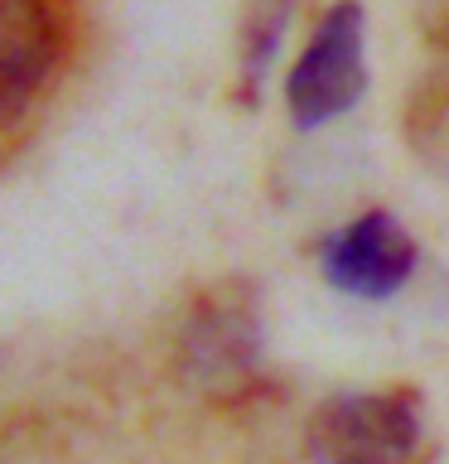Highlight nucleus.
<instances>
[{"label": "nucleus", "instance_id": "obj_5", "mask_svg": "<svg viewBox=\"0 0 449 464\" xmlns=\"http://www.w3.org/2000/svg\"><path fill=\"white\" fill-rule=\"evenodd\" d=\"M261 334L246 304L237 300H208L198 304L194 324L184 334V372L203 392H232L256 372Z\"/></svg>", "mask_w": 449, "mask_h": 464}, {"label": "nucleus", "instance_id": "obj_1", "mask_svg": "<svg viewBox=\"0 0 449 464\" xmlns=\"http://www.w3.org/2000/svg\"><path fill=\"white\" fill-rule=\"evenodd\" d=\"M420 445V416L396 392H348L314 411L310 455L319 464H406Z\"/></svg>", "mask_w": 449, "mask_h": 464}, {"label": "nucleus", "instance_id": "obj_4", "mask_svg": "<svg viewBox=\"0 0 449 464\" xmlns=\"http://www.w3.org/2000/svg\"><path fill=\"white\" fill-rule=\"evenodd\" d=\"M58 29L49 0H0V130L34 107L53 72Z\"/></svg>", "mask_w": 449, "mask_h": 464}, {"label": "nucleus", "instance_id": "obj_3", "mask_svg": "<svg viewBox=\"0 0 449 464\" xmlns=\"http://www.w3.org/2000/svg\"><path fill=\"white\" fill-rule=\"evenodd\" d=\"M319 261H324L329 285H339L358 300H387V295H396L406 285V276H411L416 246L401 232L396 218L362 213L324 242Z\"/></svg>", "mask_w": 449, "mask_h": 464}, {"label": "nucleus", "instance_id": "obj_2", "mask_svg": "<svg viewBox=\"0 0 449 464\" xmlns=\"http://www.w3.org/2000/svg\"><path fill=\"white\" fill-rule=\"evenodd\" d=\"M362 97V10L353 0H339L319 20L310 49L285 78V102L300 126H319L329 116H343Z\"/></svg>", "mask_w": 449, "mask_h": 464}, {"label": "nucleus", "instance_id": "obj_6", "mask_svg": "<svg viewBox=\"0 0 449 464\" xmlns=\"http://www.w3.org/2000/svg\"><path fill=\"white\" fill-rule=\"evenodd\" d=\"M290 20V0H261L256 20H252V68H266V58L281 39V29Z\"/></svg>", "mask_w": 449, "mask_h": 464}]
</instances>
